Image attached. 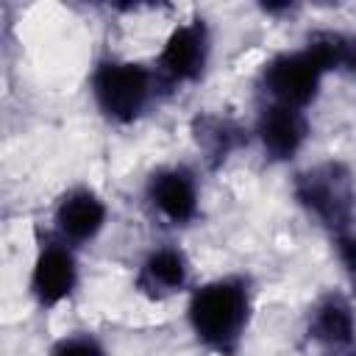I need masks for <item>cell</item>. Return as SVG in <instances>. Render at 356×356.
<instances>
[{
	"label": "cell",
	"instance_id": "obj_7",
	"mask_svg": "<svg viewBox=\"0 0 356 356\" xmlns=\"http://www.w3.org/2000/svg\"><path fill=\"white\" fill-rule=\"evenodd\" d=\"M147 200L172 225H186L197 214V186L189 170L164 167L147 181Z\"/></svg>",
	"mask_w": 356,
	"mask_h": 356
},
{
	"label": "cell",
	"instance_id": "obj_14",
	"mask_svg": "<svg viewBox=\"0 0 356 356\" xmlns=\"http://www.w3.org/2000/svg\"><path fill=\"white\" fill-rule=\"evenodd\" d=\"M47 356H106V350L92 334H72L58 339Z\"/></svg>",
	"mask_w": 356,
	"mask_h": 356
},
{
	"label": "cell",
	"instance_id": "obj_12",
	"mask_svg": "<svg viewBox=\"0 0 356 356\" xmlns=\"http://www.w3.org/2000/svg\"><path fill=\"white\" fill-rule=\"evenodd\" d=\"M192 134H195V142L197 147L206 153V159L211 164H220L231 156V150L242 142V131L225 120V117H217V114H200L192 120Z\"/></svg>",
	"mask_w": 356,
	"mask_h": 356
},
{
	"label": "cell",
	"instance_id": "obj_11",
	"mask_svg": "<svg viewBox=\"0 0 356 356\" xmlns=\"http://www.w3.org/2000/svg\"><path fill=\"white\" fill-rule=\"evenodd\" d=\"M356 334V317L342 295H325L309 314V337L325 348H342Z\"/></svg>",
	"mask_w": 356,
	"mask_h": 356
},
{
	"label": "cell",
	"instance_id": "obj_1",
	"mask_svg": "<svg viewBox=\"0 0 356 356\" xmlns=\"http://www.w3.org/2000/svg\"><path fill=\"white\" fill-rule=\"evenodd\" d=\"M189 325L195 337L220 356H234L250 320V292L239 278H217L192 292Z\"/></svg>",
	"mask_w": 356,
	"mask_h": 356
},
{
	"label": "cell",
	"instance_id": "obj_15",
	"mask_svg": "<svg viewBox=\"0 0 356 356\" xmlns=\"http://www.w3.org/2000/svg\"><path fill=\"white\" fill-rule=\"evenodd\" d=\"M337 256L345 267V275L356 292V234L353 231H342L337 234Z\"/></svg>",
	"mask_w": 356,
	"mask_h": 356
},
{
	"label": "cell",
	"instance_id": "obj_10",
	"mask_svg": "<svg viewBox=\"0 0 356 356\" xmlns=\"http://www.w3.org/2000/svg\"><path fill=\"white\" fill-rule=\"evenodd\" d=\"M189 281V261L178 248H159L153 250L136 275V289L153 300H164L181 292Z\"/></svg>",
	"mask_w": 356,
	"mask_h": 356
},
{
	"label": "cell",
	"instance_id": "obj_9",
	"mask_svg": "<svg viewBox=\"0 0 356 356\" xmlns=\"http://www.w3.org/2000/svg\"><path fill=\"white\" fill-rule=\"evenodd\" d=\"M56 228L70 242H89L106 225V203L92 189H72L56 206Z\"/></svg>",
	"mask_w": 356,
	"mask_h": 356
},
{
	"label": "cell",
	"instance_id": "obj_8",
	"mask_svg": "<svg viewBox=\"0 0 356 356\" xmlns=\"http://www.w3.org/2000/svg\"><path fill=\"white\" fill-rule=\"evenodd\" d=\"M256 134H259V142H261L264 153L273 161H286L303 147V142L309 136V122H306L300 108L270 103L259 114Z\"/></svg>",
	"mask_w": 356,
	"mask_h": 356
},
{
	"label": "cell",
	"instance_id": "obj_3",
	"mask_svg": "<svg viewBox=\"0 0 356 356\" xmlns=\"http://www.w3.org/2000/svg\"><path fill=\"white\" fill-rule=\"evenodd\" d=\"M92 95L106 120L128 125L150 103L153 72L134 61H100L92 75Z\"/></svg>",
	"mask_w": 356,
	"mask_h": 356
},
{
	"label": "cell",
	"instance_id": "obj_2",
	"mask_svg": "<svg viewBox=\"0 0 356 356\" xmlns=\"http://www.w3.org/2000/svg\"><path fill=\"white\" fill-rule=\"evenodd\" d=\"M292 192L306 214L320 225L334 234L348 231L356 211V181L342 161H323L298 172Z\"/></svg>",
	"mask_w": 356,
	"mask_h": 356
},
{
	"label": "cell",
	"instance_id": "obj_16",
	"mask_svg": "<svg viewBox=\"0 0 356 356\" xmlns=\"http://www.w3.org/2000/svg\"><path fill=\"white\" fill-rule=\"evenodd\" d=\"M353 356H356V353H353Z\"/></svg>",
	"mask_w": 356,
	"mask_h": 356
},
{
	"label": "cell",
	"instance_id": "obj_13",
	"mask_svg": "<svg viewBox=\"0 0 356 356\" xmlns=\"http://www.w3.org/2000/svg\"><path fill=\"white\" fill-rule=\"evenodd\" d=\"M306 47L317 56V61L331 70H342L356 81V36L353 33H339V31H320L309 36Z\"/></svg>",
	"mask_w": 356,
	"mask_h": 356
},
{
	"label": "cell",
	"instance_id": "obj_4",
	"mask_svg": "<svg viewBox=\"0 0 356 356\" xmlns=\"http://www.w3.org/2000/svg\"><path fill=\"white\" fill-rule=\"evenodd\" d=\"M325 67L317 61V56L303 47L295 53H281L264 64L261 81L273 103L292 106V108H306L323 83Z\"/></svg>",
	"mask_w": 356,
	"mask_h": 356
},
{
	"label": "cell",
	"instance_id": "obj_5",
	"mask_svg": "<svg viewBox=\"0 0 356 356\" xmlns=\"http://www.w3.org/2000/svg\"><path fill=\"white\" fill-rule=\"evenodd\" d=\"M209 61V28L203 19H192L186 25H178L161 53H159V72L175 83L197 81Z\"/></svg>",
	"mask_w": 356,
	"mask_h": 356
},
{
	"label": "cell",
	"instance_id": "obj_6",
	"mask_svg": "<svg viewBox=\"0 0 356 356\" xmlns=\"http://www.w3.org/2000/svg\"><path fill=\"white\" fill-rule=\"evenodd\" d=\"M75 284H78V264L72 250L58 242L42 245L31 273V295L36 298V303L50 309L64 298H70Z\"/></svg>",
	"mask_w": 356,
	"mask_h": 356
}]
</instances>
